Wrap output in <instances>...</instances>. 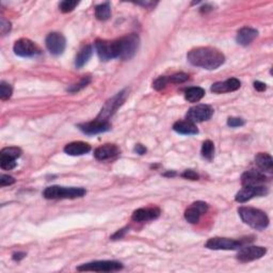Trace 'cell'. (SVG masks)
I'll return each mask as SVG.
<instances>
[{"mask_svg": "<svg viewBox=\"0 0 273 273\" xmlns=\"http://www.w3.org/2000/svg\"><path fill=\"white\" fill-rule=\"evenodd\" d=\"M188 61L194 67L205 69H216L225 62V57L214 47L193 48L187 54Z\"/></svg>", "mask_w": 273, "mask_h": 273, "instance_id": "obj_1", "label": "cell"}, {"mask_svg": "<svg viewBox=\"0 0 273 273\" xmlns=\"http://www.w3.org/2000/svg\"><path fill=\"white\" fill-rule=\"evenodd\" d=\"M238 214L245 224L254 229H265L269 225V218L263 210L253 208V207H240Z\"/></svg>", "mask_w": 273, "mask_h": 273, "instance_id": "obj_2", "label": "cell"}, {"mask_svg": "<svg viewBox=\"0 0 273 273\" xmlns=\"http://www.w3.org/2000/svg\"><path fill=\"white\" fill-rule=\"evenodd\" d=\"M86 193L84 188H67L61 186H51L44 190L43 196L47 200H64V199H77L83 198Z\"/></svg>", "mask_w": 273, "mask_h": 273, "instance_id": "obj_3", "label": "cell"}, {"mask_svg": "<svg viewBox=\"0 0 273 273\" xmlns=\"http://www.w3.org/2000/svg\"><path fill=\"white\" fill-rule=\"evenodd\" d=\"M118 49V58L122 60L132 59L139 48L140 39L139 35L132 34L125 35L116 41Z\"/></svg>", "mask_w": 273, "mask_h": 273, "instance_id": "obj_4", "label": "cell"}, {"mask_svg": "<svg viewBox=\"0 0 273 273\" xmlns=\"http://www.w3.org/2000/svg\"><path fill=\"white\" fill-rule=\"evenodd\" d=\"M127 96H128V91L123 90L118 93V94L114 95L113 97H111L110 100H108L105 102V105L102 106L100 114H98L95 119H97V121L100 122H108V119H110V117H112L113 114L117 112L118 109L123 105L124 102L126 101Z\"/></svg>", "mask_w": 273, "mask_h": 273, "instance_id": "obj_5", "label": "cell"}, {"mask_svg": "<svg viewBox=\"0 0 273 273\" xmlns=\"http://www.w3.org/2000/svg\"><path fill=\"white\" fill-rule=\"evenodd\" d=\"M123 269V265L116 260H97L79 266L78 271H94V272H111Z\"/></svg>", "mask_w": 273, "mask_h": 273, "instance_id": "obj_6", "label": "cell"}, {"mask_svg": "<svg viewBox=\"0 0 273 273\" xmlns=\"http://www.w3.org/2000/svg\"><path fill=\"white\" fill-rule=\"evenodd\" d=\"M244 240H234L229 238L215 237L206 242L205 247L209 250H238L243 245Z\"/></svg>", "mask_w": 273, "mask_h": 273, "instance_id": "obj_7", "label": "cell"}, {"mask_svg": "<svg viewBox=\"0 0 273 273\" xmlns=\"http://www.w3.org/2000/svg\"><path fill=\"white\" fill-rule=\"evenodd\" d=\"M95 49L102 61H109L111 59L118 58L116 41L97 40L95 42Z\"/></svg>", "mask_w": 273, "mask_h": 273, "instance_id": "obj_8", "label": "cell"}, {"mask_svg": "<svg viewBox=\"0 0 273 273\" xmlns=\"http://www.w3.org/2000/svg\"><path fill=\"white\" fill-rule=\"evenodd\" d=\"M13 49L16 56L23 58L35 57L41 52L40 48L29 39H19L16 41Z\"/></svg>", "mask_w": 273, "mask_h": 273, "instance_id": "obj_9", "label": "cell"}, {"mask_svg": "<svg viewBox=\"0 0 273 273\" xmlns=\"http://www.w3.org/2000/svg\"><path fill=\"white\" fill-rule=\"evenodd\" d=\"M214 114V110L208 105H196L191 107L187 112V119L192 123H200L204 121H208V119Z\"/></svg>", "mask_w": 273, "mask_h": 273, "instance_id": "obj_10", "label": "cell"}, {"mask_svg": "<svg viewBox=\"0 0 273 273\" xmlns=\"http://www.w3.org/2000/svg\"><path fill=\"white\" fill-rule=\"evenodd\" d=\"M267 253V249L264 247H255V245H247L239 249L237 259L241 263H249L256 259H259Z\"/></svg>", "mask_w": 273, "mask_h": 273, "instance_id": "obj_11", "label": "cell"}, {"mask_svg": "<svg viewBox=\"0 0 273 273\" xmlns=\"http://www.w3.org/2000/svg\"><path fill=\"white\" fill-rule=\"evenodd\" d=\"M46 47L53 56H59L62 54L65 51V46H67V41L65 37L59 34V32H51L46 37Z\"/></svg>", "mask_w": 273, "mask_h": 273, "instance_id": "obj_12", "label": "cell"}, {"mask_svg": "<svg viewBox=\"0 0 273 273\" xmlns=\"http://www.w3.org/2000/svg\"><path fill=\"white\" fill-rule=\"evenodd\" d=\"M268 193V189L265 186H256V187H243L235 196L238 203H244L255 196H263Z\"/></svg>", "mask_w": 273, "mask_h": 273, "instance_id": "obj_13", "label": "cell"}, {"mask_svg": "<svg viewBox=\"0 0 273 273\" xmlns=\"http://www.w3.org/2000/svg\"><path fill=\"white\" fill-rule=\"evenodd\" d=\"M207 210H208V205H207L205 202H194L189 208L186 209L185 219L189 223H191V224H195V223L200 221L201 216L204 215Z\"/></svg>", "mask_w": 273, "mask_h": 273, "instance_id": "obj_14", "label": "cell"}, {"mask_svg": "<svg viewBox=\"0 0 273 273\" xmlns=\"http://www.w3.org/2000/svg\"><path fill=\"white\" fill-rule=\"evenodd\" d=\"M267 181V177L261 171L250 170L242 174L241 184L243 187H256V186H263Z\"/></svg>", "mask_w": 273, "mask_h": 273, "instance_id": "obj_15", "label": "cell"}, {"mask_svg": "<svg viewBox=\"0 0 273 273\" xmlns=\"http://www.w3.org/2000/svg\"><path fill=\"white\" fill-rule=\"evenodd\" d=\"M78 127L81 132L85 135H97L110 130L111 125L108 122H100L97 121V119H95V121L93 122L79 124Z\"/></svg>", "mask_w": 273, "mask_h": 273, "instance_id": "obj_16", "label": "cell"}, {"mask_svg": "<svg viewBox=\"0 0 273 273\" xmlns=\"http://www.w3.org/2000/svg\"><path fill=\"white\" fill-rule=\"evenodd\" d=\"M161 211L158 207H150V208H140L134 211L132 219L136 222H145L155 220L160 216Z\"/></svg>", "mask_w": 273, "mask_h": 273, "instance_id": "obj_17", "label": "cell"}, {"mask_svg": "<svg viewBox=\"0 0 273 273\" xmlns=\"http://www.w3.org/2000/svg\"><path fill=\"white\" fill-rule=\"evenodd\" d=\"M240 81L237 78H229L225 81H219L211 85V92L216 93V94H222V93L233 92L236 91L240 88Z\"/></svg>", "mask_w": 273, "mask_h": 273, "instance_id": "obj_18", "label": "cell"}, {"mask_svg": "<svg viewBox=\"0 0 273 273\" xmlns=\"http://www.w3.org/2000/svg\"><path fill=\"white\" fill-rule=\"evenodd\" d=\"M119 154V150L117 145L105 144L102 146L97 147L94 152V157L97 160L103 161L117 157Z\"/></svg>", "mask_w": 273, "mask_h": 273, "instance_id": "obj_19", "label": "cell"}, {"mask_svg": "<svg viewBox=\"0 0 273 273\" xmlns=\"http://www.w3.org/2000/svg\"><path fill=\"white\" fill-rule=\"evenodd\" d=\"M257 35H258L257 30L250 28V27H243V28L238 31L236 40L239 45L248 46L256 39V37H257Z\"/></svg>", "mask_w": 273, "mask_h": 273, "instance_id": "obj_20", "label": "cell"}, {"mask_svg": "<svg viewBox=\"0 0 273 273\" xmlns=\"http://www.w3.org/2000/svg\"><path fill=\"white\" fill-rule=\"evenodd\" d=\"M90 151L91 145L81 141L72 142V143H68L64 147V152L69 156H81L89 153Z\"/></svg>", "mask_w": 273, "mask_h": 273, "instance_id": "obj_21", "label": "cell"}, {"mask_svg": "<svg viewBox=\"0 0 273 273\" xmlns=\"http://www.w3.org/2000/svg\"><path fill=\"white\" fill-rule=\"evenodd\" d=\"M173 130L177 134L185 136H193L199 134V129L196 125L190 121H178L173 125Z\"/></svg>", "mask_w": 273, "mask_h": 273, "instance_id": "obj_22", "label": "cell"}, {"mask_svg": "<svg viewBox=\"0 0 273 273\" xmlns=\"http://www.w3.org/2000/svg\"><path fill=\"white\" fill-rule=\"evenodd\" d=\"M255 163L261 172L271 173L273 170V159L269 154L266 153H259L255 157Z\"/></svg>", "mask_w": 273, "mask_h": 273, "instance_id": "obj_23", "label": "cell"}, {"mask_svg": "<svg viewBox=\"0 0 273 273\" xmlns=\"http://www.w3.org/2000/svg\"><path fill=\"white\" fill-rule=\"evenodd\" d=\"M92 53H93V48L91 45H85L81 48L75 60L76 68H83L84 65L89 61V59L92 57Z\"/></svg>", "mask_w": 273, "mask_h": 273, "instance_id": "obj_24", "label": "cell"}, {"mask_svg": "<svg viewBox=\"0 0 273 273\" xmlns=\"http://www.w3.org/2000/svg\"><path fill=\"white\" fill-rule=\"evenodd\" d=\"M204 95H205V90L200 88V86H192V88H189L185 92L186 101H188L190 102H200L202 98L204 97Z\"/></svg>", "mask_w": 273, "mask_h": 273, "instance_id": "obj_25", "label": "cell"}, {"mask_svg": "<svg viewBox=\"0 0 273 273\" xmlns=\"http://www.w3.org/2000/svg\"><path fill=\"white\" fill-rule=\"evenodd\" d=\"M95 16L98 20H107L111 16V9L109 2L96 5Z\"/></svg>", "mask_w": 273, "mask_h": 273, "instance_id": "obj_26", "label": "cell"}, {"mask_svg": "<svg viewBox=\"0 0 273 273\" xmlns=\"http://www.w3.org/2000/svg\"><path fill=\"white\" fill-rule=\"evenodd\" d=\"M21 155V150L19 147L16 146H10V147H4V149L1 150L0 152V156L1 157H8L11 158V159H17Z\"/></svg>", "mask_w": 273, "mask_h": 273, "instance_id": "obj_27", "label": "cell"}, {"mask_svg": "<svg viewBox=\"0 0 273 273\" xmlns=\"http://www.w3.org/2000/svg\"><path fill=\"white\" fill-rule=\"evenodd\" d=\"M215 155V145L210 140L205 141L202 145V156L207 160H212Z\"/></svg>", "mask_w": 273, "mask_h": 273, "instance_id": "obj_28", "label": "cell"}, {"mask_svg": "<svg viewBox=\"0 0 273 273\" xmlns=\"http://www.w3.org/2000/svg\"><path fill=\"white\" fill-rule=\"evenodd\" d=\"M12 85L5 83V81H1V83H0V98H1L2 101L9 100V98L12 96Z\"/></svg>", "mask_w": 273, "mask_h": 273, "instance_id": "obj_29", "label": "cell"}, {"mask_svg": "<svg viewBox=\"0 0 273 273\" xmlns=\"http://www.w3.org/2000/svg\"><path fill=\"white\" fill-rule=\"evenodd\" d=\"M78 2L75 1V0H64L61 3H60L59 8L61 10V12L63 13H68V12H72V11L77 7Z\"/></svg>", "mask_w": 273, "mask_h": 273, "instance_id": "obj_30", "label": "cell"}, {"mask_svg": "<svg viewBox=\"0 0 273 273\" xmlns=\"http://www.w3.org/2000/svg\"><path fill=\"white\" fill-rule=\"evenodd\" d=\"M0 167L3 170H12L16 167V160L11 159L8 157H1L0 156Z\"/></svg>", "mask_w": 273, "mask_h": 273, "instance_id": "obj_31", "label": "cell"}, {"mask_svg": "<svg viewBox=\"0 0 273 273\" xmlns=\"http://www.w3.org/2000/svg\"><path fill=\"white\" fill-rule=\"evenodd\" d=\"M90 83H91V78L85 77L84 79H81L78 84H76V85L70 86V88H68V91L70 92V93H76V92H78L80 90H83L84 88H85V86L88 85Z\"/></svg>", "mask_w": 273, "mask_h": 273, "instance_id": "obj_32", "label": "cell"}, {"mask_svg": "<svg viewBox=\"0 0 273 273\" xmlns=\"http://www.w3.org/2000/svg\"><path fill=\"white\" fill-rule=\"evenodd\" d=\"M169 78V83L171 84H184L189 79V76L185 73H177L170 76Z\"/></svg>", "mask_w": 273, "mask_h": 273, "instance_id": "obj_33", "label": "cell"}, {"mask_svg": "<svg viewBox=\"0 0 273 273\" xmlns=\"http://www.w3.org/2000/svg\"><path fill=\"white\" fill-rule=\"evenodd\" d=\"M168 84H169V78L166 77V76H161V77L157 78L154 81V84H153V88L157 91H160L162 89H165Z\"/></svg>", "mask_w": 273, "mask_h": 273, "instance_id": "obj_34", "label": "cell"}, {"mask_svg": "<svg viewBox=\"0 0 273 273\" xmlns=\"http://www.w3.org/2000/svg\"><path fill=\"white\" fill-rule=\"evenodd\" d=\"M227 125H228L229 127L236 128V127L243 126L244 121H243L242 119H240V118H229L227 119Z\"/></svg>", "mask_w": 273, "mask_h": 273, "instance_id": "obj_35", "label": "cell"}, {"mask_svg": "<svg viewBox=\"0 0 273 273\" xmlns=\"http://www.w3.org/2000/svg\"><path fill=\"white\" fill-rule=\"evenodd\" d=\"M14 183H15V179L12 176L4 175V174H2V175L0 176V186H1V187H4V186H10Z\"/></svg>", "mask_w": 273, "mask_h": 273, "instance_id": "obj_36", "label": "cell"}, {"mask_svg": "<svg viewBox=\"0 0 273 273\" xmlns=\"http://www.w3.org/2000/svg\"><path fill=\"white\" fill-rule=\"evenodd\" d=\"M11 30V23L9 20L4 19L3 17L1 18V23H0V31H1V34L4 35L7 34L8 32Z\"/></svg>", "mask_w": 273, "mask_h": 273, "instance_id": "obj_37", "label": "cell"}, {"mask_svg": "<svg viewBox=\"0 0 273 273\" xmlns=\"http://www.w3.org/2000/svg\"><path fill=\"white\" fill-rule=\"evenodd\" d=\"M182 176L187 179H190V181H198L199 179V174L194 172L193 170H186L182 174Z\"/></svg>", "mask_w": 273, "mask_h": 273, "instance_id": "obj_38", "label": "cell"}, {"mask_svg": "<svg viewBox=\"0 0 273 273\" xmlns=\"http://www.w3.org/2000/svg\"><path fill=\"white\" fill-rule=\"evenodd\" d=\"M127 231H128V227H125V228H123V229H119V231H118V232H117L116 234H114V235H112L111 239H112V240L121 239L122 237H124V235L127 233Z\"/></svg>", "mask_w": 273, "mask_h": 273, "instance_id": "obj_39", "label": "cell"}, {"mask_svg": "<svg viewBox=\"0 0 273 273\" xmlns=\"http://www.w3.org/2000/svg\"><path fill=\"white\" fill-rule=\"evenodd\" d=\"M135 152L139 155H144L146 153V149L142 144H136L135 146Z\"/></svg>", "mask_w": 273, "mask_h": 273, "instance_id": "obj_40", "label": "cell"}, {"mask_svg": "<svg viewBox=\"0 0 273 273\" xmlns=\"http://www.w3.org/2000/svg\"><path fill=\"white\" fill-rule=\"evenodd\" d=\"M254 88L257 90V91H259V92H263V91H265L266 90V85L264 84V83H260V81H255L254 83Z\"/></svg>", "mask_w": 273, "mask_h": 273, "instance_id": "obj_41", "label": "cell"}, {"mask_svg": "<svg viewBox=\"0 0 273 273\" xmlns=\"http://www.w3.org/2000/svg\"><path fill=\"white\" fill-rule=\"evenodd\" d=\"M136 4L139 5H143L145 8H152V7H155L156 2H153V1H143V2H136Z\"/></svg>", "mask_w": 273, "mask_h": 273, "instance_id": "obj_42", "label": "cell"}, {"mask_svg": "<svg viewBox=\"0 0 273 273\" xmlns=\"http://www.w3.org/2000/svg\"><path fill=\"white\" fill-rule=\"evenodd\" d=\"M26 256V254L25 253H23V252H18V253H14L13 254V259L14 260H20V259H23L24 257Z\"/></svg>", "mask_w": 273, "mask_h": 273, "instance_id": "obj_43", "label": "cell"}, {"mask_svg": "<svg viewBox=\"0 0 273 273\" xmlns=\"http://www.w3.org/2000/svg\"><path fill=\"white\" fill-rule=\"evenodd\" d=\"M210 10H211V7H210V5H208V4H206L205 7H203V8L201 9L202 12H207V11H210Z\"/></svg>", "mask_w": 273, "mask_h": 273, "instance_id": "obj_44", "label": "cell"}]
</instances>
